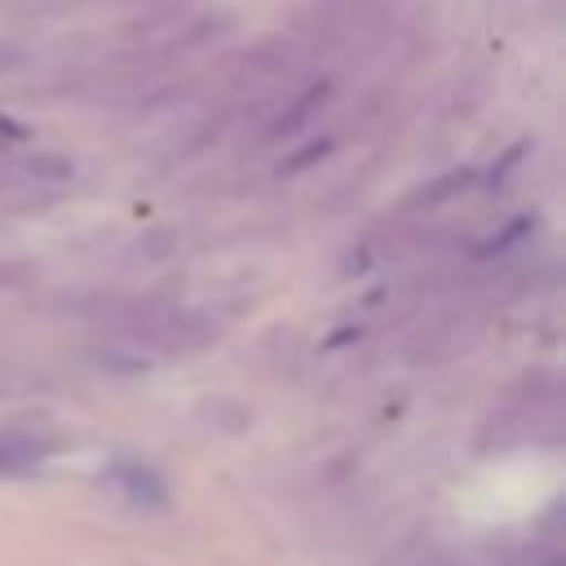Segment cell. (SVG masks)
I'll list each match as a JSON object with an SVG mask.
<instances>
[{
  "mask_svg": "<svg viewBox=\"0 0 566 566\" xmlns=\"http://www.w3.org/2000/svg\"><path fill=\"white\" fill-rule=\"evenodd\" d=\"M62 442L27 433V429H0V478H22L31 469H40L49 455H57Z\"/></svg>",
  "mask_w": 566,
  "mask_h": 566,
  "instance_id": "cell-2",
  "label": "cell"
},
{
  "mask_svg": "<svg viewBox=\"0 0 566 566\" xmlns=\"http://www.w3.org/2000/svg\"><path fill=\"white\" fill-rule=\"evenodd\" d=\"M111 486L119 491V500L133 509V513H164L168 509V486H164V478L150 469V464H142V460H119V464H111Z\"/></svg>",
  "mask_w": 566,
  "mask_h": 566,
  "instance_id": "cell-1",
  "label": "cell"
},
{
  "mask_svg": "<svg viewBox=\"0 0 566 566\" xmlns=\"http://www.w3.org/2000/svg\"><path fill=\"white\" fill-rule=\"evenodd\" d=\"M31 172H44V177H71V164L62 155H31Z\"/></svg>",
  "mask_w": 566,
  "mask_h": 566,
  "instance_id": "cell-3",
  "label": "cell"
},
{
  "mask_svg": "<svg viewBox=\"0 0 566 566\" xmlns=\"http://www.w3.org/2000/svg\"><path fill=\"white\" fill-rule=\"evenodd\" d=\"M13 142H27V128H22L18 119L0 115V150H4V146H13Z\"/></svg>",
  "mask_w": 566,
  "mask_h": 566,
  "instance_id": "cell-4",
  "label": "cell"
}]
</instances>
